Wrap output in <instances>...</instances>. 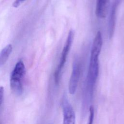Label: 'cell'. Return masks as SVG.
Listing matches in <instances>:
<instances>
[{"mask_svg":"<svg viewBox=\"0 0 124 124\" xmlns=\"http://www.w3.org/2000/svg\"><path fill=\"white\" fill-rule=\"evenodd\" d=\"M103 45V39L100 31H98L94 38L91 50L88 72L83 92V102L89 104L93 97L94 87L99 71V57Z\"/></svg>","mask_w":124,"mask_h":124,"instance_id":"cell-1","label":"cell"},{"mask_svg":"<svg viewBox=\"0 0 124 124\" xmlns=\"http://www.w3.org/2000/svg\"><path fill=\"white\" fill-rule=\"evenodd\" d=\"M26 74L23 62L20 60L15 65L10 77V87L16 94L20 95L23 91V80Z\"/></svg>","mask_w":124,"mask_h":124,"instance_id":"cell-2","label":"cell"},{"mask_svg":"<svg viewBox=\"0 0 124 124\" xmlns=\"http://www.w3.org/2000/svg\"><path fill=\"white\" fill-rule=\"evenodd\" d=\"M74 37V31L71 30L68 34L64 46L62 48L61 58L58 65L54 72V81L56 84H58L62 74V71L66 62L67 56L70 50Z\"/></svg>","mask_w":124,"mask_h":124,"instance_id":"cell-3","label":"cell"},{"mask_svg":"<svg viewBox=\"0 0 124 124\" xmlns=\"http://www.w3.org/2000/svg\"><path fill=\"white\" fill-rule=\"evenodd\" d=\"M81 72V64L78 58L73 61L72 71L69 80L68 90L70 94H74L77 89Z\"/></svg>","mask_w":124,"mask_h":124,"instance_id":"cell-4","label":"cell"},{"mask_svg":"<svg viewBox=\"0 0 124 124\" xmlns=\"http://www.w3.org/2000/svg\"><path fill=\"white\" fill-rule=\"evenodd\" d=\"M63 124H75L76 116L73 108L66 96L62 100Z\"/></svg>","mask_w":124,"mask_h":124,"instance_id":"cell-5","label":"cell"},{"mask_svg":"<svg viewBox=\"0 0 124 124\" xmlns=\"http://www.w3.org/2000/svg\"><path fill=\"white\" fill-rule=\"evenodd\" d=\"M109 0H96L95 14L98 18H105L109 7Z\"/></svg>","mask_w":124,"mask_h":124,"instance_id":"cell-6","label":"cell"},{"mask_svg":"<svg viewBox=\"0 0 124 124\" xmlns=\"http://www.w3.org/2000/svg\"><path fill=\"white\" fill-rule=\"evenodd\" d=\"M13 49L11 44L7 45L0 52V66L4 64L10 55Z\"/></svg>","mask_w":124,"mask_h":124,"instance_id":"cell-7","label":"cell"},{"mask_svg":"<svg viewBox=\"0 0 124 124\" xmlns=\"http://www.w3.org/2000/svg\"><path fill=\"white\" fill-rule=\"evenodd\" d=\"M89 116L88 119V123L87 124H93L94 119V108L93 106H90L89 109Z\"/></svg>","mask_w":124,"mask_h":124,"instance_id":"cell-8","label":"cell"},{"mask_svg":"<svg viewBox=\"0 0 124 124\" xmlns=\"http://www.w3.org/2000/svg\"><path fill=\"white\" fill-rule=\"evenodd\" d=\"M4 88L2 86H0V108L3 103L4 100Z\"/></svg>","mask_w":124,"mask_h":124,"instance_id":"cell-9","label":"cell"}]
</instances>
